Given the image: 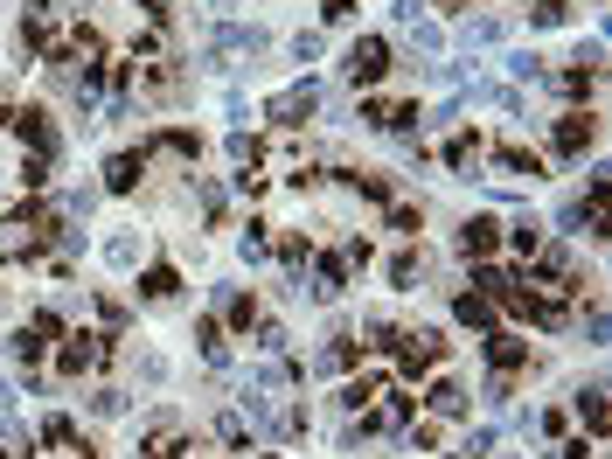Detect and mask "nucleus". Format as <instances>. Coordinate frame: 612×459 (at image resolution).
<instances>
[{
  "mask_svg": "<svg viewBox=\"0 0 612 459\" xmlns=\"http://www.w3.org/2000/svg\"><path fill=\"white\" fill-rule=\"evenodd\" d=\"M487 160H494V167H501L508 181H536V174H543V160H536V153H529V147H515V140H501V147H487Z\"/></svg>",
  "mask_w": 612,
  "mask_h": 459,
  "instance_id": "obj_9",
  "label": "nucleus"
},
{
  "mask_svg": "<svg viewBox=\"0 0 612 459\" xmlns=\"http://www.w3.org/2000/svg\"><path fill=\"white\" fill-rule=\"evenodd\" d=\"M265 459H279V453H265Z\"/></svg>",
  "mask_w": 612,
  "mask_h": 459,
  "instance_id": "obj_53",
  "label": "nucleus"
},
{
  "mask_svg": "<svg viewBox=\"0 0 612 459\" xmlns=\"http://www.w3.org/2000/svg\"><path fill=\"white\" fill-rule=\"evenodd\" d=\"M411 279H418V251H397V258H390V286L411 293Z\"/></svg>",
  "mask_w": 612,
  "mask_h": 459,
  "instance_id": "obj_30",
  "label": "nucleus"
},
{
  "mask_svg": "<svg viewBox=\"0 0 612 459\" xmlns=\"http://www.w3.org/2000/svg\"><path fill=\"white\" fill-rule=\"evenodd\" d=\"M7 404H14V390H7V383H0V411H7Z\"/></svg>",
  "mask_w": 612,
  "mask_h": 459,
  "instance_id": "obj_48",
  "label": "nucleus"
},
{
  "mask_svg": "<svg viewBox=\"0 0 612 459\" xmlns=\"http://www.w3.org/2000/svg\"><path fill=\"white\" fill-rule=\"evenodd\" d=\"M230 160H237V167H258V140H251V133H230Z\"/></svg>",
  "mask_w": 612,
  "mask_h": 459,
  "instance_id": "obj_38",
  "label": "nucleus"
},
{
  "mask_svg": "<svg viewBox=\"0 0 612 459\" xmlns=\"http://www.w3.org/2000/svg\"><path fill=\"white\" fill-rule=\"evenodd\" d=\"M439 7H446V14H459V7H466V0H439Z\"/></svg>",
  "mask_w": 612,
  "mask_h": 459,
  "instance_id": "obj_50",
  "label": "nucleus"
},
{
  "mask_svg": "<svg viewBox=\"0 0 612 459\" xmlns=\"http://www.w3.org/2000/svg\"><path fill=\"white\" fill-rule=\"evenodd\" d=\"M195 202H202V216H209V223L223 216V188H216V181H195Z\"/></svg>",
  "mask_w": 612,
  "mask_h": 459,
  "instance_id": "obj_34",
  "label": "nucleus"
},
{
  "mask_svg": "<svg viewBox=\"0 0 612 459\" xmlns=\"http://www.w3.org/2000/svg\"><path fill=\"white\" fill-rule=\"evenodd\" d=\"M571 21V0H536L529 7V28H564Z\"/></svg>",
  "mask_w": 612,
  "mask_h": 459,
  "instance_id": "obj_28",
  "label": "nucleus"
},
{
  "mask_svg": "<svg viewBox=\"0 0 612 459\" xmlns=\"http://www.w3.org/2000/svg\"><path fill=\"white\" fill-rule=\"evenodd\" d=\"M501 237H508L522 258H536V251H543V223H536V216H515V223H501Z\"/></svg>",
  "mask_w": 612,
  "mask_h": 459,
  "instance_id": "obj_21",
  "label": "nucleus"
},
{
  "mask_svg": "<svg viewBox=\"0 0 612 459\" xmlns=\"http://www.w3.org/2000/svg\"><path fill=\"white\" fill-rule=\"evenodd\" d=\"M279 258H286V265H306V258H313V251H306V237H300V230H286V237H279Z\"/></svg>",
  "mask_w": 612,
  "mask_h": 459,
  "instance_id": "obj_39",
  "label": "nucleus"
},
{
  "mask_svg": "<svg viewBox=\"0 0 612 459\" xmlns=\"http://www.w3.org/2000/svg\"><path fill=\"white\" fill-rule=\"evenodd\" d=\"M571 404H578V418H585V432H592V439H606V432H612V411H606V383H592V390H578Z\"/></svg>",
  "mask_w": 612,
  "mask_h": 459,
  "instance_id": "obj_12",
  "label": "nucleus"
},
{
  "mask_svg": "<svg viewBox=\"0 0 612 459\" xmlns=\"http://www.w3.org/2000/svg\"><path fill=\"white\" fill-rule=\"evenodd\" d=\"M313 112H320V84H313V77H306V84H286V91L265 105V119H272V126H306Z\"/></svg>",
  "mask_w": 612,
  "mask_h": 459,
  "instance_id": "obj_4",
  "label": "nucleus"
},
{
  "mask_svg": "<svg viewBox=\"0 0 612 459\" xmlns=\"http://www.w3.org/2000/svg\"><path fill=\"white\" fill-rule=\"evenodd\" d=\"M341 181H348V188H355V195H369V202H383V209H390V202H397V181H390V174H362V167H348V174H341Z\"/></svg>",
  "mask_w": 612,
  "mask_h": 459,
  "instance_id": "obj_19",
  "label": "nucleus"
},
{
  "mask_svg": "<svg viewBox=\"0 0 612 459\" xmlns=\"http://www.w3.org/2000/svg\"><path fill=\"white\" fill-rule=\"evenodd\" d=\"M494 453V432H487V425H480V432H473V439H466V446H459L453 459H487Z\"/></svg>",
  "mask_w": 612,
  "mask_h": 459,
  "instance_id": "obj_40",
  "label": "nucleus"
},
{
  "mask_svg": "<svg viewBox=\"0 0 612 459\" xmlns=\"http://www.w3.org/2000/svg\"><path fill=\"white\" fill-rule=\"evenodd\" d=\"M7 355H14V369H28V376H35V362L49 355V334H42V327H21V334L7 341Z\"/></svg>",
  "mask_w": 612,
  "mask_h": 459,
  "instance_id": "obj_16",
  "label": "nucleus"
},
{
  "mask_svg": "<svg viewBox=\"0 0 612 459\" xmlns=\"http://www.w3.org/2000/svg\"><path fill=\"white\" fill-rule=\"evenodd\" d=\"M223 306H230V327H258V306H251V293H223Z\"/></svg>",
  "mask_w": 612,
  "mask_h": 459,
  "instance_id": "obj_29",
  "label": "nucleus"
},
{
  "mask_svg": "<svg viewBox=\"0 0 612 459\" xmlns=\"http://www.w3.org/2000/svg\"><path fill=\"white\" fill-rule=\"evenodd\" d=\"M91 411H98V418H119V411H126V390H98Z\"/></svg>",
  "mask_w": 612,
  "mask_h": 459,
  "instance_id": "obj_43",
  "label": "nucleus"
},
{
  "mask_svg": "<svg viewBox=\"0 0 612 459\" xmlns=\"http://www.w3.org/2000/svg\"><path fill=\"white\" fill-rule=\"evenodd\" d=\"M42 446H77V425H70V418H49V425H42Z\"/></svg>",
  "mask_w": 612,
  "mask_h": 459,
  "instance_id": "obj_37",
  "label": "nucleus"
},
{
  "mask_svg": "<svg viewBox=\"0 0 612 459\" xmlns=\"http://www.w3.org/2000/svg\"><path fill=\"white\" fill-rule=\"evenodd\" d=\"M105 258H112V265H133V258H140V237H112Z\"/></svg>",
  "mask_w": 612,
  "mask_h": 459,
  "instance_id": "obj_42",
  "label": "nucleus"
},
{
  "mask_svg": "<svg viewBox=\"0 0 612 459\" xmlns=\"http://www.w3.org/2000/svg\"><path fill=\"white\" fill-rule=\"evenodd\" d=\"M453 313L466 320V327H494V313H501V306H494V300H480V293H459V300H453Z\"/></svg>",
  "mask_w": 612,
  "mask_h": 459,
  "instance_id": "obj_25",
  "label": "nucleus"
},
{
  "mask_svg": "<svg viewBox=\"0 0 612 459\" xmlns=\"http://www.w3.org/2000/svg\"><path fill=\"white\" fill-rule=\"evenodd\" d=\"M147 14H167V0H147Z\"/></svg>",
  "mask_w": 612,
  "mask_h": 459,
  "instance_id": "obj_49",
  "label": "nucleus"
},
{
  "mask_svg": "<svg viewBox=\"0 0 612 459\" xmlns=\"http://www.w3.org/2000/svg\"><path fill=\"white\" fill-rule=\"evenodd\" d=\"M487 362H494V369H522V362H529V341H522V334L487 327Z\"/></svg>",
  "mask_w": 612,
  "mask_h": 459,
  "instance_id": "obj_13",
  "label": "nucleus"
},
{
  "mask_svg": "<svg viewBox=\"0 0 612 459\" xmlns=\"http://www.w3.org/2000/svg\"><path fill=\"white\" fill-rule=\"evenodd\" d=\"M7 126L21 133V147H28V153H42V160H56V126H49V112H35V105H28V112H14Z\"/></svg>",
  "mask_w": 612,
  "mask_h": 459,
  "instance_id": "obj_7",
  "label": "nucleus"
},
{
  "mask_svg": "<svg viewBox=\"0 0 612 459\" xmlns=\"http://www.w3.org/2000/svg\"><path fill=\"white\" fill-rule=\"evenodd\" d=\"M341 77H348V84H383V77H390V42H383V35H362V42L348 49Z\"/></svg>",
  "mask_w": 612,
  "mask_h": 459,
  "instance_id": "obj_3",
  "label": "nucleus"
},
{
  "mask_svg": "<svg viewBox=\"0 0 612 459\" xmlns=\"http://www.w3.org/2000/svg\"><path fill=\"white\" fill-rule=\"evenodd\" d=\"M341 293H348V258H334V251L313 258V300L327 306V300H341Z\"/></svg>",
  "mask_w": 612,
  "mask_h": 459,
  "instance_id": "obj_11",
  "label": "nucleus"
},
{
  "mask_svg": "<svg viewBox=\"0 0 612 459\" xmlns=\"http://www.w3.org/2000/svg\"><path fill=\"white\" fill-rule=\"evenodd\" d=\"M0 459H7V446H0Z\"/></svg>",
  "mask_w": 612,
  "mask_h": 459,
  "instance_id": "obj_51",
  "label": "nucleus"
},
{
  "mask_svg": "<svg viewBox=\"0 0 612 459\" xmlns=\"http://www.w3.org/2000/svg\"><path fill=\"white\" fill-rule=\"evenodd\" d=\"M42 181H49V160L28 153V160H21V188H42Z\"/></svg>",
  "mask_w": 612,
  "mask_h": 459,
  "instance_id": "obj_41",
  "label": "nucleus"
},
{
  "mask_svg": "<svg viewBox=\"0 0 612 459\" xmlns=\"http://www.w3.org/2000/svg\"><path fill=\"white\" fill-rule=\"evenodd\" d=\"M140 174H147V147H140V153H112V160H105V188H112V195H133Z\"/></svg>",
  "mask_w": 612,
  "mask_h": 459,
  "instance_id": "obj_10",
  "label": "nucleus"
},
{
  "mask_svg": "<svg viewBox=\"0 0 612 459\" xmlns=\"http://www.w3.org/2000/svg\"><path fill=\"white\" fill-rule=\"evenodd\" d=\"M390 230H397V237H418V209H411V202H390Z\"/></svg>",
  "mask_w": 612,
  "mask_h": 459,
  "instance_id": "obj_35",
  "label": "nucleus"
},
{
  "mask_svg": "<svg viewBox=\"0 0 612 459\" xmlns=\"http://www.w3.org/2000/svg\"><path fill=\"white\" fill-rule=\"evenodd\" d=\"M216 439L237 446V453H251V425H244V411H223V418H216Z\"/></svg>",
  "mask_w": 612,
  "mask_h": 459,
  "instance_id": "obj_27",
  "label": "nucleus"
},
{
  "mask_svg": "<svg viewBox=\"0 0 612 459\" xmlns=\"http://www.w3.org/2000/svg\"><path fill=\"white\" fill-rule=\"evenodd\" d=\"M362 334H369V341H362V348H390V341H397V327H390V320H383V313H369V320H362Z\"/></svg>",
  "mask_w": 612,
  "mask_h": 459,
  "instance_id": "obj_32",
  "label": "nucleus"
},
{
  "mask_svg": "<svg viewBox=\"0 0 612 459\" xmlns=\"http://www.w3.org/2000/svg\"><path fill=\"white\" fill-rule=\"evenodd\" d=\"M258 348H265V355H286V327H279V320H258Z\"/></svg>",
  "mask_w": 612,
  "mask_h": 459,
  "instance_id": "obj_36",
  "label": "nucleus"
},
{
  "mask_svg": "<svg viewBox=\"0 0 612 459\" xmlns=\"http://www.w3.org/2000/svg\"><path fill=\"white\" fill-rule=\"evenodd\" d=\"M376 397H383V376H355V383H341V397H334V404H341L348 418H362Z\"/></svg>",
  "mask_w": 612,
  "mask_h": 459,
  "instance_id": "obj_17",
  "label": "nucleus"
},
{
  "mask_svg": "<svg viewBox=\"0 0 612 459\" xmlns=\"http://www.w3.org/2000/svg\"><path fill=\"white\" fill-rule=\"evenodd\" d=\"M105 362H112V334H91V327L63 334V348H56V369H63V376H91V369H105Z\"/></svg>",
  "mask_w": 612,
  "mask_h": 459,
  "instance_id": "obj_1",
  "label": "nucleus"
},
{
  "mask_svg": "<svg viewBox=\"0 0 612 459\" xmlns=\"http://www.w3.org/2000/svg\"><path fill=\"white\" fill-rule=\"evenodd\" d=\"M515 286H522V279H515V272H501V265H473V293H480V300H508V293H515Z\"/></svg>",
  "mask_w": 612,
  "mask_h": 459,
  "instance_id": "obj_18",
  "label": "nucleus"
},
{
  "mask_svg": "<svg viewBox=\"0 0 612 459\" xmlns=\"http://www.w3.org/2000/svg\"><path fill=\"white\" fill-rule=\"evenodd\" d=\"M425 404H432V411H439V418H466V390H459L453 376H439V383H432V390H425Z\"/></svg>",
  "mask_w": 612,
  "mask_h": 459,
  "instance_id": "obj_20",
  "label": "nucleus"
},
{
  "mask_svg": "<svg viewBox=\"0 0 612 459\" xmlns=\"http://www.w3.org/2000/svg\"><path fill=\"white\" fill-rule=\"evenodd\" d=\"M153 147L174 153V160H195V153H202V140H195L188 126H167V133H153Z\"/></svg>",
  "mask_w": 612,
  "mask_h": 459,
  "instance_id": "obj_24",
  "label": "nucleus"
},
{
  "mask_svg": "<svg viewBox=\"0 0 612 459\" xmlns=\"http://www.w3.org/2000/svg\"><path fill=\"white\" fill-rule=\"evenodd\" d=\"M265 251H272V237H265V223H251L244 230V258H265Z\"/></svg>",
  "mask_w": 612,
  "mask_h": 459,
  "instance_id": "obj_44",
  "label": "nucleus"
},
{
  "mask_svg": "<svg viewBox=\"0 0 612 459\" xmlns=\"http://www.w3.org/2000/svg\"><path fill=\"white\" fill-rule=\"evenodd\" d=\"M195 348H202L209 369H223V362H230V334H223V320H195Z\"/></svg>",
  "mask_w": 612,
  "mask_h": 459,
  "instance_id": "obj_15",
  "label": "nucleus"
},
{
  "mask_svg": "<svg viewBox=\"0 0 612 459\" xmlns=\"http://www.w3.org/2000/svg\"><path fill=\"white\" fill-rule=\"evenodd\" d=\"M494 35H501V14H473V21L459 28V42H466V49H487Z\"/></svg>",
  "mask_w": 612,
  "mask_h": 459,
  "instance_id": "obj_26",
  "label": "nucleus"
},
{
  "mask_svg": "<svg viewBox=\"0 0 612 459\" xmlns=\"http://www.w3.org/2000/svg\"><path fill=\"white\" fill-rule=\"evenodd\" d=\"M355 362H362V348H355L348 334H327V348L313 355V369H320V376H341V369H355Z\"/></svg>",
  "mask_w": 612,
  "mask_h": 459,
  "instance_id": "obj_14",
  "label": "nucleus"
},
{
  "mask_svg": "<svg viewBox=\"0 0 612 459\" xmlns=\"http://www.w3.org/2000/svg\"><path fill=\"white\" fill-rule=\"evenodd\" d=\"M313 56H320V35H313V28H306L300 42H293V63H313Z\"/></svg>",
  "mask_w": 612,
  "mask_h": 459,
  "instance_id": "obj_45",
  "label": "nucleus"
},
{
  "mask_svg": "<svg viewBox=\"0 0 612 459\" xmlns=\"http://www.w3.org/2000/svg\"><path fill=\"white\" fill-rule=\"evenodd\" d=\"M592 140H599V119H585V112H564V119L550 126V147L564 153V160H585Z\"/></svg>",
  "mask_w": 612,
  "mask_h": 459,
  "instance_id": "obj_5",
  "label": "nucleus"
},
{
  "mask_svg": "<svg viewBox=\"0 0 612 459\" xmlns=\"http://www.w3.org/2000/svg\"><path fill=\"white\" fill-rule=\"evenodd\" d=\"M174 293H181L174 265H147V272H140V300H174Z\"/></svg>",
  "mask_w": 612,
  "mask_h": 459,
  "instance_id": "obj_22",
  "label": "nucleus"
},
{
  "mask_svg": "<svg viewBox=\"0 0 612 459\" xmlns=\"http://www.w3.org/2000/svg\"><path fill=\"white\" fill-rule=\"evenodd\" d=\"M77 459H91V453H77Z\"/></svg>",
  "mask_w": 612,
  "mask_h": 459,
  "instance_id": "obj_52",
  "label": "nucleus"
},
{
  "mask_svg": "<svg viewBox=\"0 0 612 459\" xmlns=\"http://www.w3.org/2000/svg\"><path fill=\"white\" fill-rule=\"evenodd\" d=\"M56 7H63V0H35V14H56Z\"/></svg>",
  "mask_w": 612,
  "mask_h": 459,
  "instance_id": "obj_47",
  "label": "nucleus"
},
{
  "mask_svg": "<svg viewBox=\"0 0 612 459\" xmlns=\"http://www.w3.org/2000/svg\"><path fill=\"white\" fill-rule=\"evenodd\" d=\"M181 453H188L181 418H160V425H147V439H140V453H133V459H181Z\"/></svg>",
  "mask_w": 612,
  "mask_h": 459,
  "instance_id": "obj_8",
  "label": "nucleus"
},
{
  "mask_svg": "<svg viewBox=\"0 0 612 459\" xmlns=\"http://www.w3.org/2000/svg\"><path fill=\"white\" fill-rule=\"evenodd\" d=\"M411 42H418V56H439V49H446V35H439L432 21H411Z\"/></svg>",
  "mask_w": 612,
  "mask_h": 459,
  "instance_id": "obj_31",
  "label": "nucleus"
},
{
  "mask_svg": "<svg viewBox=\"0 0 612 459\" xmlns=\"http://www.w3.org/2000/svg\"><path fill=\"white\" fill-rule=\"evenodd\" d=\"M459 251H466L473 265H487V258L501 251V223H494V216H466V223H459Z\"/></svg>",
  "mask_w": 612,
  "mask_h": 459,
  "instance_id": "obj_6",
  "label": "nucleus"
},
{
  "mask_svg": "<svg viewBox=\"0 0 612 459\" xmlns=\"http://www.w3.org/2000/svg\"><path fill=\"white\" fill-rule=\"evenodd\" d=\"M397 362H404V376H425V369H439L446 362V341H439V327H397Z\"/></svg>",
  "mask_w": 612,
  "mask_h": 459,
  "instance_id": "obj_2",
  "label": "nucleus"
},
{
  "mask_svg": "<svg viewBox=\"0 0 612 459\" xmlns=\"http://www.w3.org/2000/svg\"><path fill=\"white\" fill-rule=\"evenodd\" d=\"M320 14H327V21H334V28H341V21H355V0H327V7H320Z\"/></svg>",
  "mask_w": 612,
  "mask_h": 459,
  "instance_id": "obj_46",
  "label": "nucleus"
},
{
  "mask_svg": "<svg viewBox=\"0 0 612 459\" xmlns=\"http://www.w3.org/2000/svg\"><path fill=\"white\" fill-rule=\"evenodd\" d=\"M480 153H487V147H480V133H453V140H446V167H453V174H466Z\"/></svg>",
  "mask_w": 612,
  "mask_h": 459,
  "instance_id": "obj_23",
  "label": "nucleus"
},
{
  "mask_svg": "<svg viewBox=\"0 0 612 459\" xmlns=\"http://www.w3.org/2000/svg\"><path fill=\"white\" fill-rule=\"evenodd\" d=\"M508 70H515L522 84H536V77H543V56H529V49H515V56H508Z\"/></svg>",
  "mask_w": 612,
  "mask_h": 459,
  "instance_id": "obj_33",
  "label": "nucleus"
}]
</instances>
